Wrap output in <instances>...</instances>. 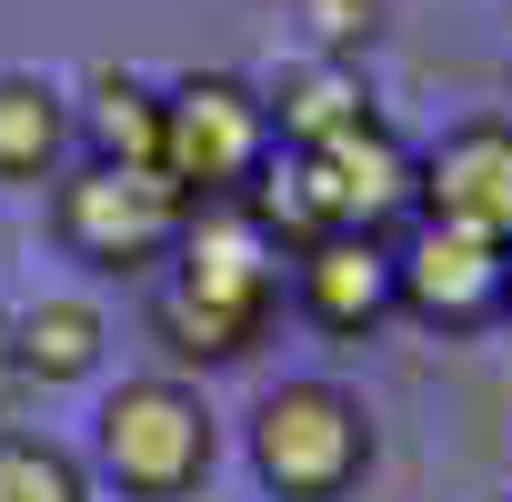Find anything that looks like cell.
Instances as JSON below:
<instances>
[{
  "label": "cell",
  "mask_w": 512,
  "mask_h": 502,
  "mask_svg": "<svg viewBox=\"0 0 512 502\" xmlns=\"http://www.w3.org/2000/svg\"><path fill=\"white\" fill-rule=\"evenodd\" d=\"M372 462H382V422L352 382L302 372L251 402V482L272 502H342V492H362Z\"/></svg>",
  "instance_id": "3"
},
{
  "label": "cell",
  "mask_w": 512,
  "mask_h": 502,
  "mask_svg": "<svg viewBox=\"0 0 512 502\" xmlns=\"http://www.w3.org/2000/svg\"><path fill=\"white\" fill-rule=\"evenodd\" d=\"M292 302V251L251 201H201L171 241V262L151 272V332L181 372H231L272 342Z\"/></svg>",
  "instance_id": "1"
},
{
  "label": "cell",
  "mask_w": 512,
  "mask_h": 502,
  "mask_svg": "<svg viewBox=\"0 0 512 502\" xmlns=\"http://www.w3.org/2000/svg\"><path fill=\"white\" fill-rule=\"evenodd\" d=\"M502 332H512V302H502Z\"/></svg>",
  "instance_id": "17"
},
{
  "label": "cell",
  "mask_w": 512,
  "mask_h": 502,
  "mask_svg": "<svg viewBox=\"0 0 512 502\" xmlns=\"http://www.w3.org/2000/svg\"><path fill=\"white\" fill-rule=\"evenodd\" d=\"M392 282H402V322L462 342V332H492L502 322L512 251L482 241V231H452V221H402L392 231Z\"/></svg>",
  "instance_id": "7"
},
{
  "label": "cell",
  "mask_w": 512,
  "mask_h": 502,
  "mask_svg": "<svg viewBox=\"0 0 512 502\" xmlns=\"http://www.w3.org/2000/svg\"><path fill=\"white\" fill-rule=\"evenodd\" d=\"M262 101H272V131H282V151H302V141H332V131H352V121H382V111H372V91H362V71H352V61H332V51H312L302 71H282Z\"/></svg>",
  "instance_id": "12"
},
{
  "label": "cell",
  "mask_w": 512,
  "mask_h": 502,
  "mask_svg": "<svg viewBox=\"0 0 512 502\" xmlns=\"http://www.w3.org/2000/svg\"><path fill=\"white\" fill-rule=\"evenodd\" d=\"M292 312L332 342H372L382 322H402V282H392V231H312L292 241Z\"/></svg>",
  "instance_id": "8"
},
{
  "label": "cell",
  "mask_w": 512,
  "mask_h": 502,
  "mask_svg": "<svg viewBox=\"0 0 512 502\" xmlns=\"http://www.w3.org/2000/svg\"><path fill=\"white\" fill-rule=\"evenodd\" d=\"M81 141H91V161H141V171H161V91H151L141 71H101V81H91V111H81Z\"/></svg>",
  "instance_id": "13"
},
{
  "label": "cell",
  "mask_w": 512,
  "mask_h": 502,
  "mask_svg": "<svg viewBox=\"0 0 512 502\" xmlns=\"http://www.w3.org/2000/svg\"><path fill=\"white\" fill-rule=\"evenodd\" d=\"M11 332H21V372L31 392H61V382H91L101 352H111V322L91 292H41V302H11Z\"/></svg>",
  "instance_id": "11"
},
{
  "label": "cell",
  "mask_w": 512,
  "mask_h": 502,
  "mask_svg": "<svg viewBox=\"0 0 512 502\" xmlns=\"http://www.w3.org/2000/svg\"><path fill=\"white\" fill-rule=\"evenodd\" d=\"M211 462H221V422H211V402L181 372H141V382L101 392V412H91V472L121 502H181V492L211 482Z\"/></svg>",
  "instance_id": "4"
},
{
  "label": "cell",
  "mask_w": 512,
  "mask_h": 502,
  "mask_svg": "<svg viewBox=\"0 0 512 502\" xmlns=\"http://www.w3.org/2000/svg\"><path fill=\"white\" fill-rule=\"evenodd\" d=\"M412 221H452L512 251V121H452L432 151H412Z\"/></svg>",
  "instance_id": "9"
},
{
  "label": "cell",
  "mask_w": 512,
  "mask_h": 502,
  "mask_svg": "<svg viewBox=\"0 0 512 502\" xmlns=\"http://www.w3.org/2000/svg\"><path fill=\"white\" fill-rule=\"evenodd\" d=\"M0 502H91V462L51 432L0 422Z\"/></svg>",
  "instance_id": "14"
},
{
  "label": "cell",
  "mask_w": 512,
  "mask_h": 502,
  "mask_svg": "<svg viewBox=\"0 0 512 502\" xmlns=\"http://www.w3.org/2000/svg\"><path fill=\"white\" fill-rule=\"evenodd\" d=\"M251 211L282 231V251L312 241V231H402L412 221V151H402L392 121H352L332 141L272 151Z\"/></svg>",
  "instance_id": "2"
},
{
  "label": "cell",
  "mask_w": 512,
  "mask_h": 502,
  "mask_svg": "<svg viewBox=\"0 0 512 502\" xmlns=\"http://www.w3.org/2000/svg\"><path fill=\"white\" fill-rule=\"evenodd\" d=\"M282 131H272V101L262 81L241 71H191L161 91V181L201 211V201H251L272 171Z\"/></svg>",
  "instance_id": "5"
},
{
  "label": "cell",
  "mask_w": 512,
  "mask_h": 502,
  "mask_svg": "<svg viewBox=\"0 0 512 502\" xmlns=\"http://www.w3.org/2000/svg\"><path fill=\"white\" fill-rule=\"evenodd\" d=\"M181 221H191V201H181L161 171H141V161H91V151H81V161L51 181V241L71 251V262L111 272V282H151V272L171 262Z\"/></svg>",
  "instance_id": "6"
},
{
  "label": "cell",
  "mask_w": 512,
  "mask_h": 502,
  "mask_svg": "<svg viewBox=\"0 0 512 502\" xmlns=\"http://www.w3.org/2000/svg\"><path fill=\"white\" fill-rule=\"evenodd\" d=\"M71 151H81V111H71V91H51L41 71H0V181L41 191V181L71 171Z\"/></svg>",
  "instance_id": "10"
},
{
  "label": "cell",
  "mask_w": 512,
  "mask_h": 502,
  "mask_svg": "<svg viewBox=\"0 0 512 502\" xmlns=\"http://www.w3.org/2000/svg\"><path fill=\"white\" fill-rule=\"evenodd\" d=\"M312 31H322L332 61H352V51L382 31V0H312Z\"/></svg>",
  "instance_id": "15"
},
{
  "label": "cell",
  "mask_w": 512,
  "mask_h": 502,
  "mask_svg": "<svg viewBox=\"0 0 512 502\" xmlns=\"http://www.w3.org/2000/svg\"><path fill=\"white\" fill-rule=\"evenodd\" d=\"M21 392H31V372H21V332H11V302H0V422L21 412Z\"/></svg>",
  "instance_id": "16"
}]
</instances>
